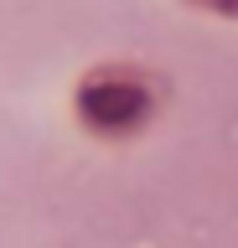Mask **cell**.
<instances>
[{
    "instance_id": "cell-1",
    "label": "cell",
    "mask_w": 238,
    "mask_h": 248,
    "mask_svg": "<svg viewBox=\"0 0 238 248\" xmlns=\"http://www.w3.org/2000/svg\"><path fill=\"white\" fill-rule=\"evenodd\" d=\"M83 114L98 129H125L145 114V93H140V83H88L83 88Z\"/></svg>"
}]
</instances>
